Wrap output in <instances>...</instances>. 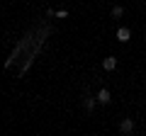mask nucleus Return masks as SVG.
<instances>
[{
  "instance_id": "obj_1",
  "label": "nucleus",
  "mask_w": 146,
  "mask_h": 136,
  "mask_svg": "<svg viewBox=\"0 0 146 136\" xmlns=\"http://www.w3.org/2000/svg\"><path fill=\"white\" fill-rule=\"evenodd\" d=\"M119 131H122V134H127V136H129V134H134V121H131V119H122Z\"/></svg>"
},
{
  "instance_id": "obj_2",
  "label": "nucleus",
  "mask_w": 146,
  "mask_h": 136,
  "mask_svg": "<svg viewBox=\"0 0 146 136\" xmlns=\"http://www.w3.org/2000/svg\"><path fill=\"white\" fill-rule=\"evenodd\" d=\"M117 39H119V42H129V39H131V32L127 29V27H119V29H117Z\"/></svg>"
},
{
  "instance_id": "obj_3",
  "label": "nucleus",
  "mask_w": 146,
  "mask_h": 136,
  "mask_svg": "<svg viewBox=\"0 0 146 136\" xmlns=\"http://www.w3.org/2000/svg\"><path fill=\"white\" fill-rule=\"evenodd\" d=\"M102 68H105V71H115V68H117V58L115 56H107L102 61Z\"/></svg>"
},
{
  "instance_id": "obj_4",
  "label": "nucleus",
  "mask_w": 146,
  "mask_h": 136,
  "mask_svg": "<svg viewBox=\"0 0 146 136\" xmlns=\"http://www.w3.org/2000/svg\"><path fill=\"white\" fill-rule=\"evenodd\" d=\"M98 102H102V105H107V102H110V90L107 88H102L98 92Z\"/></svg>"
},
{
  "instance_id": "obj_5",
  "label": "nucleus",
  "mask_w": 146,
  "mask_h": 136,
  "mask_svg": "<svg viewBox=\"0 0 146 136\" xmlns=\"http://www.w3.org/2000/svg\"><path fill=\"white\" fill-rule=\"evenodd\" d=\"M95 100H98V97H90V95H85V100H83V102H85V110H88V112H93Z\"/></svg>"
},
{
  "instance_id": "obj_6",
  "label": "nucleus",
  "mask_w": 146,
  "mask_h": 136,
  "mask_svg": "<svg viewBox=\"0 0 146 136\" xmlns=\"http://www.w3.org/2000/svg\"><path fill=\"white\" fill-rule=\"evenodd\" d=\"M122 15H124V7H122V5H115V7H112V17H122Z\"/></svg>"
},
{
  "instance_id": "obj_7",
  "label": "nucleus",
  "mask_w": 146,
  "mask_h": 136,
  "mask_svg": "<svg viewBox=\"0 0 146 136\" xmlns=\"http://www.w3.org/2000/svg\"><path fill=\"white\" fill-rule=\"evenodd\" d=\"M56 17H61V20H66V17H68V12H66V10H58V12H56Z\"/></svg>"
}]
</instances>
